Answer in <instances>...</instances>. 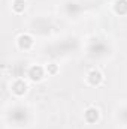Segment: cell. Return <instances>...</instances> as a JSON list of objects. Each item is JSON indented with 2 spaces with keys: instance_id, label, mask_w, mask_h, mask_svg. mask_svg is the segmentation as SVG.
Here are the masks:
<instances>
[{
  "instance_id": "obj_1",
  "label": "cell",
  "mask_w": 127,
  "mask_h": 129,
  "mask_svg": "<svg viewBox=\"0 0 127 129\" xmlns=\"http://www.w3.org/2000/svg\"><path fill=\"white\" fill-rule=\"evenodd\" d=\"M85 117H87V120H88V122H94L96 119H97V111L93 110V108H90V110L85 113Z\"/></svg>"
},
{
  "instance_id": "obj_3",
  "label": "cell",
  "mask_w": 127,
  "mask_h": 129,
  "mask_svg": "<svg viewBox=\"0 0 127 129\" xmlns=\"http://www.w3.org/2000/svg\"><path fill=\"white\" fill-rule=\"evenodd\" d=\"M15 87H17V92H18V93H23V92L26 90V86H24L23 83H17Z\"/></svg>"
},
{
  "instance_id": "obj_2",
  "label": "cell",
  "mask_w": 127,
  "mask_h": 129,
  "mask_svg": "<svg viewBox=\"0 0 127 129\" xmlns=\"http://www.w3.org/2000/svg\"><path fill=\"white\" fill-rule=\"evenodd\" d=\"M14 8H15V11H21V9L24 8V2H21V0H17Z\"/></svg>"
}]
</instances>
